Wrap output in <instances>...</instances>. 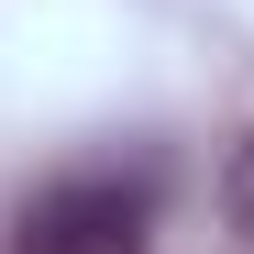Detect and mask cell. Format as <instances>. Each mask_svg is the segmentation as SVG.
<instances>
[{"label":"cell","mask_w":254,"mask_h":254,"mask_svg":"<svg viewBox=\"0 0 254 254\" xmlns=\"http://www.w3.org/2000/svg\"><path fill=\"white\" fill-rule=\"evenodd\" d=\"M155 243V166H77V177L33 188L11 254H144Z\"/></svg>","instance_id":"cell-1"},{"label":"cell","mask_w":254,"mask_h":254,"mask_svg":"<svg viewBox=\"0 0 254 254\" xmlns=\"http://www.w3.org/2000/svg\"><path fill=\"white\" fill-rule=\"evenodd\" d=\"M221 221L254 243V133H243V144H232V166H221Z\"/></svg>","instance_id":"cell-2"}]
</instances>
